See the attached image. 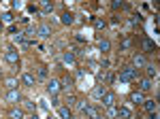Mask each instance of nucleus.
Here are the masks:
<instances>
[{"mask_svg":"<svg viewBox=\"0 0 160 119\" xmlns=\"http://www.w3.org/2000/svg\"><path fill=\"white\" fill-rule=\"evenodd\" d=\"M137 79H139V70H135L132 66H124L120 70V81H124V83H130V81H137Z\"/></svg>","mask_w":160,"mask_h":119,"instance_id":"f257e3e1","label":"nucleus"},{"mask_svg":"<svg viewBox=\"0 0 160 119\" xmlns=\"http://www.w3.org/2000/svg\"><path fill=\"white\" fill-rule=\"evenodd\" d=\"M4 60H7L11 66H17V64H19V51L13 47V45L7 47V51H4Z\"/></svg>","mask_w":160,"mask_h":119,"instance_id":"f03ea898","label":"nucleus"},{"mask_svg":"<svg viewBox=\"0 0 160 119\" xmlns=\"http://www.w3.org/2000/svg\"><path fill=\"white\" fill-rule=\"evenodd\" d=\"M100 102H102V107H105V108H111V107H115L118 96L113 94V92H105V94H102V98H100Z\"/></svg>","mask_w":160,"mask_h":119,"instance_id":"7ed1b4c3","label":"nucleus"},{"mask_svg":"<svg viewBox=\"0 0 160 119\" xmlns=\"http://www.w3.org/2000/svg\"><path fill=\"white\" fill-rule=\"evenodd\" d=\"M4 100H7V102H11V104L22 102V94H19V89H9L7 96H4Z\"/></svg>","mask_w":160,"mask_h":119,"instance_id":"20e7f679","label":"nucleus"},{"mask_svg":"<svg viewBox=\"0 0 160 119\" xmlns=\"http://www.w3.org/2000/svg\"><path fill=\"white\" fill-rule=\"evenodd\" d=\"M145 64H148V58H145L143 53H135V58H132V68H135V70L145 68Z\"/></svg>","mask_w":160,"mask_h":119,"instance_id":"39448f33","label":"nucleus"},{"mask_svg":"<svg viewBox=\"0 0 160 119\" xmlns=\"http://www.w3.org/2000/svg\"><path fill=\"white\" fill-rule=\"evenodd\" d=\"M47 92H49L51 96H58L62 92V85H60V81L58 79H51L49 83H47Z\"/></svg>","mask_w":160,"mask_h":119,"instance_id":"423d86ee","label":"nucleus"},{"mask_svg":"<svg viewBox=\"0 0 160 119\" xmlns=\"http://www.w3.org/2000/svg\"><path fill=\"white\" fill-rule=\"evenodd\" d=\"M22 83H24L26 87H34V85H37V77H34L32 72H24V74H22Z\"/></svg>","mask_w":160,"mask_h":119,"instance_id":"0eeeda50","label":"nucleus"},{"mask_svg":"<svg viewBox=\"0 0 160 119\" xmlns=\"http://www.w3.org/2000/svg\"><path fill=\"white\" fill-rule=\"evenodd\" d=\"M37 36H38V38H49V36H51V28L47 24H41L37 28Z\"/></svg>","mask_w":160,"mask_h":119,"instance_id":"6e6552de","label":"nucleus"},{"mask_svg":"<svg viewBox=\"0 0 160 119\" xmlns=\"http://www.w3.org/2000/svg\"><path fill=\"white\" fill-rule=\"evenodd\" d=\"M62 62H64L66 66H75V62H77V55H75L73 51H64V55H62Z\"/></svg>","mask_w":160,"mask_h":119,"instance_id":"1a4fd4ad","label":"nucleus"},{"mask_svg":"<svg viewBox=\"0 0 160 119\" xmlns=\"http://www.w3.org/2000/svg\"><path fill=\"white\" fill-rule=\"evenodd\" d=\"M152 87H154V81H152V79H148V77L139 81V92H149Z\"/></svg>","mask_w":160,"mask_h":119,"instance_id":"9d476101","label":"nucleus"},{"mask_svg":"<svg viewBox=\"0 0 160 119\" xmlns=\"http://www.w3.org/2000/svg\"><path fill=\"white\" fill-rule=\"evenodd\" d=\"M98 51H102V53H109L111 51V40L109 38H98Z\"/></svg>","mask_w":160,"mask_h":119,"instance_id":"9b49d317","label":"nucleus"},{"mask_svg":"<svg viewBox=\"0 0 160 119\" xmlns=\"http://www.w3.org/2000/svg\"><path fill=\"white\" fill-rule=\"evenodd\" d=\"M118 117L120 119H132V111L128 107H120L118 108Z\"/></svg>","mask_w":160,"mask_h":119,"instance_id":"f8f14e48","label":"nucleus"},{"mask_svg":"<svg viewBox=\"0 0 160 119\" xmlns=\"http://www.w3.org/2000/svg\"><path fill=\"white\" fill-rule=\"evenodd\" d=\"M60 21H62L64 26H71V24L75 21V15H73V13H68V11H64V13L60 15Z\"/></svg>","mask_w":160,"mask_h":119,"instance_id":"ddd939ff","label":"nucleus"},{"mask_svg":"<svg viewBox=\"0 0 160 119\" xmlns=\"http://www.w3.org/2000/svg\"><path fill=\"white\" fill-rule=\"evenodd\" d=\"M145 72H148V79H156V77H158V66L145 64Z\"/></svg>","mask_w":160,"mask_h":119,"instance_id":"4468645a","label":"nucleus"},{"mask_svg":"<svg viewBox=\"0 0 160 119\" xmlns=\"http://www.w3.org/2000/svg\"><path fill=\"white\" fill-rule=\"evenodd\" d=\"M17 85H19V81H17L15 77H7V79H4V87H7V92H9V89H17Z\"/></svg>","mask_w":160,"mask_h":119,"instance_id":"2eb2a0df","label":"nucleus"},{"mask_svg":"<svg viewBox=\"0 0 160 119\" xmlns=\"http://www.w3.org/2000/svg\"><path fill=\"white\" fill-rule=\"evenodd\" d=\"M143 108H145L148 113H156V108H158V102H156V100H145V102H143Z\"/></svg>","mask_w":160,"mask_h":119,"instance_id":"dca6fc26","label":"nucleus"},{"mask_svg":"<svg viewBox=\"0 0 160 119\" xmlns=\"http://www.w3.org/2000/svg\"><path fill=\"white\" fill-rule=\"evenodd\" d=\"M58 115H60L62 119H73V113H71L68 107H58Z\"/></svg>","mask_w":160,"mask_h":119,"instance_id":"f3484780","label":"nucleus"},{"mask_svg":"<svg viewBox=\"0 0 160 119\" xmlns=\"http://www.w3.org/2000/svg\"><path fill=\"white\" fill-rule=\"evenodd\" d=\"M130 100L137 102V104H143V102H145V96H143V92H132V94H130Z\"/></svg>","mask_w":160,"mask_h":119,"instance_id":"a211bd4d","label":"nucleus"},{"mask_svg":"<svg viewBox=\"0 0 160 119\" xmlns=\"http://www.w3.org/2000/svg\"><path fill=\"white\" fill-rule=\"evenodd\" d=\"M143 51H145V53H152V51H156V45H154V40H149V38H143Z\"/></svg>","mask_w":160,"mask_h":119,"instance_id":"6ab92c4d","label":"nucleus"},{"mask_svg":"<svg viewBox=\"0 0 160 119\" xmlns=\"http://www.w3.org/2000/svg\"><path fill=\"white\" fill-rule=\"evenodd\" d=\"M9 117H11V119H24V111L17 108V107H13L11 111H9Z\"/></svg>","mask_w":160,"mask_h":119,"instance_id":"aec40b11","label":"nucleus"},{"mask_svg":"<svg viewBox=\"0 0 160 119\" xmlns=\"http://www.w3.org/2000/svg\"><path fill=\"white\" fill-rule=\"evenodd\" d=\"M83 115H86V119H96V117H98V108H96V107H88Z\"/></svg>","mask_w":160,"mask_h":119,"instance_id":"412c9836","label":"nucleus"},{"mask_svg":"<svg viewBox=\"0 0 160 119\" xmlns=\"http://www.w3.org/2000/svg\"><path fill=\"white\" fill-rule=\"evenodd\" d=\"M53 11V2H47V0H43L41 2V15H45V13H51Z\"/></svg>","mask_w":160,"mask_h":119,"instance_id":"4be33fe9","label":"nucleus"},{"mask_svg":"<svg viewBox=\"0 0 160 119\" xmlns=\"http://www.w3.org/2000/svg\"><path fill=\"white\" fill-rule=\"evenodd\" d=\"M105 92H107V89H105V87H102V85H96V87H94V89H92V98H96V100H100V98H102V94H105Z\"/></svg>","mask_w":160,"mask_h":119,"instance_id":"5701e85b","label":"nucleus"},{"mask_svg":"<svg viewBox=\"0 0 160 119\" xmlns=\"http://www.w3.org/2000/svg\"><path fill=\"white\" fill-rule=\"evenodd\" d=\"M37 77H38V79H47V77H49V68H47L45 64H43V66H38Z\"/></svg>","mask_w":160,"mask_h":119,"instance_id":"b1692460","label":"nucleus"},{"mask_svg":"<svg viewBox=\"0 0 160 119\" xmlns=\"http://www.w3.org/2000/svg\"><path fill=\"white\" fill-rule=\"evenodd\" d=\"M92 24H94V28H96V30H102V28H105V19H98V17H92Z\"/></svg>","mask_w":160,"mask_h":119,"instance_id":"393cba45","label":"nucleus"},{"mask_svg":"<svg viewBox=\"0 0 160 119\" xmlns=\"http://www.w3.org/2000/svg\"><path fill=\"white\" fill-rule=\"evenodd\" d=\"M13 19H15V17H13L11 13H2V17H0L2 24H13Z\"/></svg>","mask_w":160,"mask_h":119,"instance_id":"a878e982","label":"nucleus"},{"mask_svg":"<svg viewBox=\"0 0 160 119\" xmlns=\"http://www.w3.org/2000/svg\"><path fill=\"white\" fill-rule=\"evenodd\" d=\"M90 107V104H88L86 100H77V108H79V111H81V113H86V108Z\"/></svg>","mask_w":160,"mask_h":119,"instance_id":"bb28decb","label":"nucleus"},{"mask_svg":"<svg viewBox=\"0 0 160 119\" xmlns=\"http://www.w3.org/2000/svg\"><path fill=\"white\" fill-rule=\"evenodd\" d=\"M60 85H62V89H66V92H68V87H71V79H68V77H64V79L60 81Z\"/></svg>","mask_w":160,"mask_h":119,"instance_id":"cd10ccee","label":"nucleus"},{"mask_svg":"<svg viewBox=\"0 0 160 119\" xmlns=\"http://www.w3.org/2000/svg\"><path fill=\"white\" fill-rule=\"evenodd\" d=\"M24 36H30V38H34V36H37V28H26Z\"/></svg>","mask_w":160,"mask_h":119,"instance_id":"c85d7f7f","label":"nucleus"},{"mask_svg":"<svg viewBox=\"0 0 160 119\" xmlns=\"http://www.w3.org/2000/svg\"><path fill=\"white\" fill-rule=\"evenodd\" d=\"M107 117H118V108H115V107L107 108Z\"/></svg>","mask_w":160,"mask_h":119,"instance_id":"c756f323","label":"nucleus"},{"mask_svg":"<svg viewBox=\"0 0 160 119\" xmlns=\"http://www.w3.org/2000/svg\"><path fill=\"white\" fill-rule=\"evenodd\" d=\"M22 102H24L26 111H32V108H34V102H30V100H22Z\"/></svg>","mask_w":160,"mask_h":119,"instance_id":"7c9ffc66","label":"nucleus"},{"mask_svg":"<svg viewBox=\"0 0 160 119\" xmlns=\"http://www.w3.org/2000/svg\"><path fill=\"white\" fill-rule=\"evenodd\" d=\"M66 104H68V107H73V104H77V98H75V96L71 94L68 98H66Z\"/></svg>","mask_w":160,"mask_h":119,"instance_id":"2f4dec72","label":"nucleus"},{"mask_svg":"<svg viewBox=\"0 0 160 119\" xmlns=\"http://www.w3.org/2000/svg\"><path fill=\"white\" fill-rule=\"evenodd\" d=\"M28 11H30V13H34V15H41V11H38L34 4H30V7H28Z\"/></svg>","mask_w":160,"mask_h":119,"instance_id":"473e14b6","label":"nucleus"},{"mask_svg":"<svg viewBox=\"0 0 160 119\" xmlns=\"http://www.w3.org/2000/svg\"><path fill=\"white\" fill-rule=\"evenodd\" d=\"M124 4L122 2H118V0H115V2H111V9H122Z\"/></svg>","mask_w":160,"mask_h":119,"instance_id":"72a5a7b5","label":"nucleus"},{"mask_svg":"<svg viewBox=\"0 0 160 119\" xmlns=\"http://www.w3.org/2000/svg\"><path fill=\"white\" fill-rule=\"evenodd\" d=\"M90 68L96 72V70H98V64H96V62H90Z\"/></svg>","mask_w":160,"mask_h":119,"instance_id":"f704fd0d","label":"nucleus"},{"mask_svg":"<svg viewBox=\"0 0 160 119\" xmlns=\"http://www.w3.org/2000/svg\"><path fill=\"white\" fill-rule=\"evenodd\" d=\"M148 119H158V113H149V117Z\"/></svg>","mask_w":160,"mask_h":119,"instance_id":"c9c22d12","label":"nucleus"},{"mask_svg":"<svg viewBox=\"0 0 160 119\" xmlns=\"http://www.w3.org/2000/svg\"><path fill=\"white\" fill-rule=\"evenodd\" d=\"M2 28H4V24H2V21H0V32H2Z\"/></svg>","mask_w":160,"mask_h":119,"instance_id":"e433bc0d","label":"nucleus"},{"mask_svg":"<svg viewBox=\"0 0 160 119\" xmlns=\"http://www.w3.org/2000/svg\"><path fill=\"white\" fill-rule=\"evenodd\" d=\"M96 119H107V117H102V115H98V117H96Z\"/></svg>","mask_w":160,"mask_h":119,"instance_id":"4c0bfd02","label":"nucleus"},{"mask_svg":"<svg viewBox=\"0 0 160 119\" xmlns=\"http://www.w3.org/2000/svg\"><path fill=\"white\" fill-rule=\"evenodd\" d=\"M0 79H2V70H0Z\"/></svg>","mask_w":160,"mask_h":119,"instance_id":"58836bf2","label":"nucleus"}]
</instances>
